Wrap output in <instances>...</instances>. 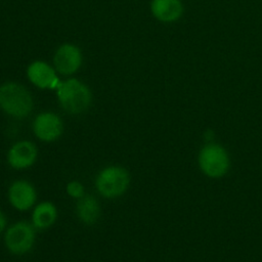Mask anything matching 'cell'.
I'll use <instances>...</instances> for the list:
<instances>
[{
    "mask_svg": "<svg viewBox=\"0 0 262 262\" xmlns=\"http://www.w3.org/2000/svg\"><path fill=\"white\" fill-rule=\"evenodd\" d=\"M0 107L9 116L25 118L33 110V99L23 85L8 82L0 86Z\"/></svg>",
    "mask_w": 262,
    "mask_h": 262,
    "instance_id": "6da1fadb",
    "label": "cell"
},
{
    "mask_svg": "<svg viewBox=\"0 0 262 262\" xmlns=\"http://www.w3.org/2000/svg\"><path fill=\"white\" fill-rule=\"evenodd\" d=\"M57 96L62 108L73 115L84 113L90 106L92 99L89 88L76 79L59 83Z\"/></svg>",
    "mask_w": 262,
    "mask_h": 262,
    "instance_id": "7a4b0ae2",
    "label": "cell"
},
{
    "mask_svg": "<svg viewBox=\"0 0 262 262\" xmlns=\"http://www.w3.org/2000/svg\"><path fill=\"white\" fill-rule=\"evenodd\" d=\"M130 184L129 172L121 166H108L102 169L96 179L97 191L106 199H115L126 192Z\"/></svg>",
    "mask_w": 262,
    "mask_h": 262,
    "instance_id": "3957f363",
    "label": "cell"
},
{
    "mask_svg": "<svg viewBox=\"0 0 262 262\" xmlns=\"http://www.w3.org/2000/svg\"><path fill=\"white\" fill-rule=\"evenodd\" d=\"M199 166L210 178H221L229 169V156L226 149L217 143L205 144L199 152Z\"/></svg>",
    "mask_w": 262,
    "mask_h": 262,
    "instance_id": "277c9868",
    "label": "cell"
},
{
    "mask_svg": "<svg viewBox=\"0 0 262 262\" xmlns=\"http://www.w3.org/2000/svg\"><path fill=\"white\" fill-rule=\"evenodd\" d=\"M35 236V226L29 222L19 221L6 230L4 242L10 253L24 255L33 248Z\"/></svg>",
    "mask_w": 262,
    "mask_h": 262,
    "instance_id": "5b68a950",
    "label": "cell"
},
{
    "mask_svg": "<svg viewBox=\"0 0 262 262\" xmlns=\"http://www.w3.org/2000/svg\"><path fill=\"white\" fill-rule=\"evenodd\" d=\"M33 130L37 138L45 142H50L61 136L63 125L57 115L45 112L36 117L33 123Z\"/></svg>",
    "mask_w": 262,
    "mask_h": 262,
    "instance_id": "8992f818",
    "label": "cell"
},
{
    "mask_svg": "<svg viewBox=\"0 0 262 262\" xmlns=\"http://www.w3.org/2000/svg\"><path fill=\"white\" fill-rule=\"evenodd\" d=\"M36 145L28 140H21L14 143L8 150L7 162L9 166L16 170H23L31 167L37 159Z\"/></svg>",
    "mask_w": 262,
    "mask_h": 262,
    "instance_id": "52a82bcc",
    "label": "cell"
},
{
    "mask_svg": "<svg viewBox=\"0 0 262 262\" xmlns=\"http://www.w3.org/2000/svg\"><path fill=\"white\" fill-rule=\"evenodd\" d=\"M36 199V189L29 181L16 180L9 186L8 200L10 204L19 211L30 209L35 204Z\"/></svg>",
    "mask_w": 262,
    "mask_h": 262,
    "instance_id": "ba28073f",
    "label": "cell"
},
{
    "mask_svg": "<svg viewBox=\"0 0 262 262\" xmlns=\"http://www.w3.org/2000/svg\"><path fill=\"white\" fill-rule=\"evenodd\" d=\"M53 61L55 69L60 74L71 75L80 68L82 55L78 47L72 44H63L55 52Z\"/></svg>",
    "mask_w": 262,
    "mask_h": 262,
    "instance_id": "9c48e42d",
    "label": "cell"
},
{
    "mask_svg": "<svg viewBox=\"0 0 262 262\" xmlns=\"http://www.w3.org/2000/svg\"><path fill=\"white\" fill-rule=\"evenodd\" d=\"M30 81L39 88H55L59 81L53 69L43 61H34L28 68Z\"/></svg>",
    "mask_w": 262,
    "mask_h": 262,
    "instance_id": "30bf717a",
    "label": "cell"
},
{
    "mask_svg": "<svg viewBox=\"0 0 262 262\" xmlns=\"http://www.w3.org/2000/svg\"><path fill=\"white\" fill-rule=\"evenodd\" d=\"M150 9L154 16L163 23L176 21L183 14L181 0H152Z\"/></svg>",
    "mask_w": 262,
    "mask_h": 262,
    "instance_id": "8fae6325",
    "label": "cell"
},
{
    "mask_svg": "<svg viewBox=\"0 0 262 262\" xmlns=\"http://www.w3.org/2000/svg\"><path fill=\"white\" fill-rule=\"evenodd\" d=\"M77 215L79 219L87 225L94 224L100 216V207L98 202L92 195H83L78 199Z\"/></svg>",
    "mask_w": 262,
    "mask_h": 262,
    "instance_id": "7c38bea8",
    "label": "cell"
},
{
    "mask_svg": "<svg viewBox=\"0 0 262 262\" xmlns=\"http://www.w3.org/2000/svg\"><path fill=\"white\" fill-rule=\"evenodd\" d=\"M57 218L56 207L50 202H43L37 205L33 211L32 221L35 228L45 229L54 224Z\"/></svg>",
    "mask_w": 262,
    "mask_h": 262,
    "instance_id": "4fadbf2b",
    "label": "cell"
},
{
    "mask_svg": "<svg viewBox=\"0 0 262 262\" xmlns=\"http://www.w3.org/2000/svg\"><path fill=\"white\" fill-rule=\"evenodd\" d=\"M67 192L75 199H80L84 195V186L78 181H71L67 185Z\"/></svg>",
    "mask_w": 262,
    "mask_h": 262,
    "instance_id": "5bb4252c",
    "label": "cell"
},
{
    "mask_svg": "<svg viewBox=\"0 0 262 262\" xmlns=\"http://www.w3.org/2000/svg\"><path fill=\"white\" fill-rule=\"evenodd\" d=\"M5 226H6V218L2 213V211L0 210V233L4 230Z\"/></svg>",
    "mask_w": 262,
    "mask_h": 262,
    "instance_id": "9a60e30c",
    "label": "cell"
}]
</instances>
